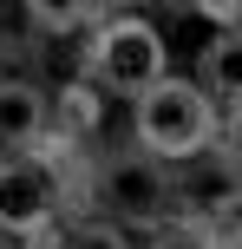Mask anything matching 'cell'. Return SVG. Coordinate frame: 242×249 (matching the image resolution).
Returning a JSON list of instances; mask_svg holds the SVG:
<instances>
[{"label":"cell","instance_id":"1","mask_svg":"<svg viewBox=\"0 0 242 249\" xmlns=\"http://www.w3.org/2000/svg\"><path fill=\"white\" fill-rule=\"evenodd\" d=\"M131 138L151 164H190L216 144V105L196 79H157L144 99H131Z\"/></svg>","mask_w":242,"mask_h":249},{"label":"cell","instance_id":"4","mask_svg":"<svg viewBox=\"0 0 242 249\" xmlns=\"http://www.w3.org/2000/svg\"><path fill=\"white\" fill-rule=\"evenodd\" d=\"M170 210L183 216V223H229V216L242 210V158L223 144H210L203 158L177 164L170 171Z\"/></svg>","mask_w":242,"mask_h":249},{"label":"cell","instance_id":"11","mask_svg":"<svg viewBox=\"0 0 242 249\" xmlns=\"http://www.w3.org/2000/svg\"><path fill=\"white\" fill-rule=\"evenodd\" d=\"M20 13H26V26H33V33H72V26H79L72 7H39V0H33V7H20Z\"/></svg>","mask_w":242,"mask_h":249},{"label":"cell","instance_id":"10","mask_svg":"<svg viewBox=\"0 0 242 249\" xmlns=\"http://www.w3.org/2000/svg\"><path fill=\"white\" fill-rule=\"evenodd\" d=\"M151 249H216V236H210V223H183L177 216V223H164L151 236Z\"/></svg>","mask_w":242,"mask_h":249},{"label":"cell","instance_id":"2","mask_svg":"<svg viewBox=\"0 0 242 249\" xmlns=\"http://www.w3.org/2000/svg\"><path fill=\"white\" fill-rule=\"evenodd\" d=\"M98 92H118V99H144L157 79H170V46L151 20L138 13H105L85 39V72Z\"/></svg>","mask_w":242,"mask_h":249},{"label":"cell","instance_id":"13","mask_svg":"<svg viewBox=\"0 0 242 249\" xmlns=\"http://www.w3.org/2000/svg\"><path fill=\"white\" fill-rule=\"evenodd\" d=\"M0 249H13V243H7V236H0Z\"/></svg>","mask_w":242,"mask_h":249},{"label":"cell","instance_id":"5","mask_svg":"<svg viewBox=\"0 0 242 249\" xmlns=\"http://www.w3.org/2000/svg\"><path fill=\"white\" fill-rule=\"evenodd\" d=\"M59 210V177L33 158H0V236L7 243H39Z\"/></svg>","mask_w":242,"mask_h":249},{"label":"cell","instance_id":"12","mask_svg":"<svg viewBox=\"0 0 242 249\" xmlns=\"http://www.w3.org/2000/svg\"><path fill=\"white\" fill-rule=\"evenodd\" d=\"M236 243H242V210H236Z\"/></svg>","mask_w":242,"mask_h":249},{"label":"cell","instance_id":"7","mask_svg":"<svg viewBox=\"0 0 242 249\" xmlns=\"http://www.w3.org/2000/svg\"><path fill=\"white\" fill-rule=\"evenodd\" d=\"M196 86L210 92V105H242V26L236 33H216L203 39V53H196Z\"/></svg>","mask_w":242,"mask_h":249},{"label":"cell","instance_id":"9","mask_svg":"<svg viewBox=\"0 0 242 249\" xmlns=\"http://www.w3.org/2000/svg\"><path fill=\"white\" fill-rule=\"evenodd\" d=\"M65 249H131V230L92 216V223H72V230H65Z\"/></svg>","mask_w":242,"mask_h":249},{"label":"cell","instance_id":"8","mask_svg":"<svg viewBox=\"0 0 242 249\" xmlns=\"http://www.w3.org/2000/svg\"><path fill=\"white\" fill-rule=\"evenodd\" d=\"M105 124V92L92 86V79H65L59 92H52V131H65L79 144V138H92Z\"/></svg>","mask_w":242,"mask_h":249},{"label":"cell","instance_id":"3","mask_svg":"<svg viewBox=\"0 0 242 249\" xmlns=\"http://www.w3.org/2000/svg\"><path fill=\"white\" fill-rule=\"evenodd\" d=\"M92 190H98V203L112 210L118 230H151V223L164 230L170 223V171L151 164L144 151H112V158H98Z\"/></svg>","mask_w":242,"mask_h":249},{"label":"cell","instance_id":"6","mask_svg":"<svg viewBox=\"0 0 242 249\" xmlns=\"http://www.w3.org/2000/svg\"><path fill=\"white\" fill-rule=\"evenodd\" d=\"M46 131H52V99L33 79H0V151L7 158H33Z\"/></svg>","mask_w":242,"mask_h":249}]
</instances>
